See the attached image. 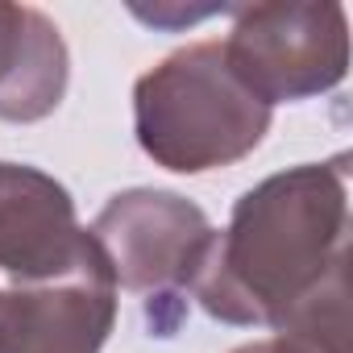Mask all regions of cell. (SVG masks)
Segmentation results:
<instances>
[{
    "instance_id": "6da1fadb",
    "label": "cell",
    "mask_w": 353,
    "mask_h": 353,
    "mask_svg": "<svg viewBox=\"0 0 353 353\" xmlns=\"http://www.w3.org/2000/svg\"><path fill=\"white\" fill-rule=\"evenodd\" d=\"M349 158L303 162L250 188L212 237L192 295L221 324L349 349Z\"/></svg>"
},
{
    "instance_id": "7a4b0ae2",
    "label": "cell",
    "mask_w": 353,
    "mask_h": 353,
    "mask_svg": "<svg viewBox=\"0 0 353 353\" xmlns=\"http://www.w3.org/2000/svg\"><path fill=\"white\" fill-rule=\"evenodd\" d=\"M133 129L158 166L204 174L262 145L270 104L237 79L221 42H196L166 54L133 83Z\"/></svg>"
},
{
    "instance_id": "3957f363",
    "label": "cell",
    "mask_w": 353,
    "mask_h": 353,
    "mask_svg": "<svg viewBox=\"0 0 353 353\" xmlns=\"http://www.w3.org/2000/svg\"><path fill=\"white\" fill-rule=\"evenodd\" d=\"M221 42L237 79L262 104H295L332 92L349 71V21L341 5H241Z\"/></svg>"
},
{
    "instance_id": "277c9868",
    "label": "cell",
    "mask_w": 353,
    "mask_h": 353,
    "mask_svg": "<svg viewBox=\"0 0 353 353\" xmlns=\"http://www.w3.org/2000/svg\"><path fill=\"white\" fill-rule=\"evenodd\" d=\"M92 241L108 262L117 291L179 299L216 237L208 216L179 192L133 188L112 196L92 221Z\"/></svg>"
},
{
    "instance_id": "5b68a950",
    "label": "cell",
    "mask_w": 353,
    "mask_h": 353,
    "mask_svg": "<svg viewBox=\"0 0 353 353\" xmlns=\"http://www.w3.org/2000/svg\"><path fill=\"white\" fill-rule=\"evenodd\" d=\"M117 328V283L100 250L63 279L0 291V353H100Z\"/></svg>"
},
{
    "instance_id": "8992f818",
    "label": "cell",
    "mask_w": 353,
    "mask_h": 353,
    "mask_svg": "<svg viewBox=\"0 0 353 353\" xmlns=\"http://www.w3.org/2000/svg\"><path fill=\"white\" fill-rule=\"evenodd\" d=\"M96 250L75 221V200L54 174L0 162V270L13 283H50L71 274Z\"/></svg>"
},
{
    "instance_id": "52a82bcc",
    "label": "cell",
    "mask_w": 353,
    "mask_h": 353,
    "mask_svg": "<svg viewBox=\"0 0 353 353\" xmlns=\"http://www.w3.org/2000/svg\"><path fill=\"white\" fill-rule=\"evenodd\" d=\"M67 42L30 5H0V121H42L67 96Z\"/></svg>"
},
{
    "instance_id": "ba28073f",
    "label": "cell",
    "mask_w": 353,
    "mask_h": 353,
    "mask_svg": "<svg viewBox=\"0 0 353 353\" xmlns=\"http://www.w3.org/2000/svg\"><path fill=\"white\" fill-rule=\"evenodd\" d=\"M233 353H349V349H332V345H320V341H307V336H291V332H274L266 341H250Z\"/></svg>"
}]
</instances>
